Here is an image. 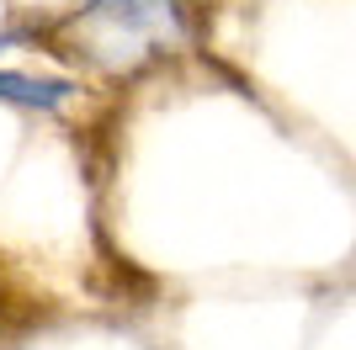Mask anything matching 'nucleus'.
<instances>
[{"instance_id": "1", "label": "nucleus", "mask_w": 356, "mask_h": 350, "mask_svg": "<svg viewBox=\"0 0 356 350\" xmlns=\"http://www.w3.org/2000/svg\"><path fill=\"white\" fill-rule=\"evenodd\" d=\"M74 27L112 43H176L186 38V0H86Z\"/></svg>"}, {"instance_id": "2", "label": "nucleus", "mask_w": 356, "mask_h": 350, "mask_svg": "<svg viewBox=\"0 0 356 350\" xmlns=\"http://www.w3.org/2000/svg\"><path fill=\"white\" fill-rule=\"evenodd\" d=\"M74 96V80H38V74H16L0 69V101L11 106H38V112H54Z\"/></svg>"}]
</instances>
